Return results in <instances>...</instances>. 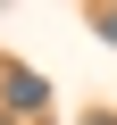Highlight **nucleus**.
I'll list each match as a JSON object with an SVG mask.
<instances>
[{"label":"nucleus","mask_w":117,"mask_h":125,"mask_svg":"<svg viewBox=\"0 0 117 125\" xmlns=\"http://www.w3.org/2000/svg\"><path fill=\"white\" fill-rule=\"evenodd\" d=\"M84 125H117V108H84Z\"/></svg>","instance_id":"obj_3"},{"label":"nucleus","mask_w":117,"mask_h":125,"mask_svg":"<svg viewBox=\"0 0 117 125\" xmlns=\"http://www.w3.org/2000/svg\"><path fill=\"white\" fill-rule=\"evenodd\" d=\"M50 108V83L34 67H0V117H42Z\"/></svg>","instance_id":"obj_1"},{"label":"nucleus","mask_w":117,"mask_h":125,"mask_svg":"<svg viewBox=\"0 0 117 125\" xmlns=\"http://www.w3.org/2000/svg\"><path fill=\"white\" fill-rule=\"evenodd\" d=\"M92 25H100V42L117 50V9H92Z\"/></svg>","instance_id":"obj_2"}]
</instances>
